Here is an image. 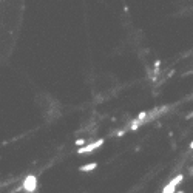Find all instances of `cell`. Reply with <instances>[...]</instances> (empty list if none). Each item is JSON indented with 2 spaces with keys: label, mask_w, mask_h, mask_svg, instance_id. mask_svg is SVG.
<instances>
[{
  "label": "cell",
  "mask_w": 193,
  "mask_h": 193,
  "mask_svg": "<svg viewBox=\"0 0 193 193\" xmlns=\"http://www.w3.org/2000/svg\"><path fill=\"white\" fill-rule=\"evenodd\" d=\"M188 149H190V150H193V141L190 142V145H188Z\"/></svg>",
  "instance_id": "9c48e42d"
},
{
  "label": "cell",
  "mask_w": 193,
  "mask_h": 193,
  "mask_svg": "<svg viewBox=\"0 0 193 193\" xmlns=\"http://www.w3.org/2000/svg\"><path fill=\"white\" fill-rule=\"evenodd\" d=\"M184 179V175H178L176 178H173L172 181H170L167 185L164 187V190H162V193H175L176 192V187L181 184V181Z\"/></svg>",
  "instance_id": "3957f363"
},
{
  "label": "cell",
  "mask_w": 193,
  "mask_h": 193,
  "mask_svg": "<svg viewBox=\"0 0 193 193\" xmlns=\"http://www.w3.org/2000/svg\"><path fill=\"white\" fill-rule=\"evenodd\" d=\"M139 125H141V120H139V119L133 120V124L130 125V130H131V131H134V130H138V128H139Z\"/></svg>",
  "instance_id": "5b68a950"
},
{
  "label": "cell",
  "mask_w": 193,
  "mask_h": 193,
  "mask_svg": "<svg viewBox=\"0 0 193 193\" xmlns=\"http://www.w3.org/2000/svg\"><path fill=\"white\" fill-rule=\"evenodd\" d=\"M101 145H104V139H97V141H94V142H90L87 144V145H83V147H80V149L77 150V153L79 155H85V153H91L93 150H96V149H99Z\"/></svg>",
  "instance_id": "7a4b0ae2"
},
{
  "label": "cell",
  "mask_w": 193,
  "mask_h": 193,
  "mask_svg": "<svg viewBox=\"0 0 193 193\" xmlns=\"http://www.w3.org/2000/svg\"><path fill=\"white\" fill-rule=\"evenodd\" d=\"M97 167V162H91V164H85V165H80L79 167V172L82 173H88V172H93L94 168Z\"/></svg>",
  "instance_id": "277c9868"
},
{
  "label": "cell",
  "mask_w": 193,
  "mask_h": 193,
  "mask_svg": "<svg viewBox=\"0 0 193 193\" xmlns=\"http://www.w3.org/2000/svg\"><path fill=\"white\" fill-rule=\"evenodd\" d=\"M178 193H184V192H178Z\"/></svg>",
  "instance_id": "30bf717a"
},
{
  "label": "cell",
  "mask_w": 193,
  "mask_h": 193,
  "mask_svg": "<svg viewBox=\"0 0 193 193\" xmlns=\"http://www.w3.org/2000/svg\"><path fill=\"white\" fill-rule=\"evenodd\" d=\"M85 144H87V139H77V141H76V145H79V147L85 145Z\"/></svg>",
  "instance_id": "52a82bcc"
},
{
  "label": "cell",
  "mask_w": 193,
  "mask_h": 193,
  "mask_svg": "<svg viewBox=\"0 0 193 193\" xmlns=\"http://www.w3.org/2000/svg\"><path fill=\"white\" fill-rule=\"evenodd\" d=\"M147 116H149V113H147V111H142V113H139V114H138V118H136V119H139V120H144V119L147 118Z\"/></svg>",
  "instance_id": "8992f818"
},
{
  "label": "cell",
  "mask_w": 193,
  "mask_h": 193,
  "mask_svg": "<svg viewBox=\"0 0 193 193\" xmlns=\"http://www.w3.org/2000/svg\"><path fill=\"white\" fill-rule=\"evenodd\" d=\"M124 134H125V130H119V131L116 133V136H118V138H120V136H124Z\"/></svg>",
  "instance_id": "ba28073f"
},
{
  "label": "cell",
  "mask_w": 193,
  "mask_h": 193,
  "mask_svg": "<svg viewBox=\"0 0 193 193\" xmlns=\"http://www.w3.org/2000/svg\"><path fill=\"white\" fill-rule=\"evenodd\" d=\"M22 187H23V190L26 193H34L36 188H37V178L34 175H28L23 179V182H22Z\"/></svg>",
  "instance_id": "6da1fadb"
},
{
  "label": "cell",
  "mask_w": 193,
  "mask_h": 193,
  "mask_svg": "<svg viewBox=\"0 0 193 193\" xmlns=\"http://www.w3.org/2000/svg\"><path fill=\"white\" fill-rule=\"evenodd\" d=\"M192 173H193V168H192Z\"/></svg>",
  "instance_id": "8fae6325"
}]
</instances>
